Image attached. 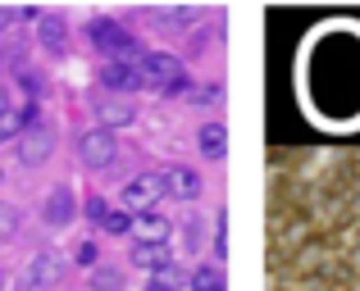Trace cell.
<instances>
[{
    "label": "cell",
    "mask_w": 360,
    "mask_h": 291,
    "mask_svg": "<svg viewBox=\"0 0 360 291\" xmlns=\"http://www.w3.org/2000/svg\"><path fill=\"white\" fill-rule=\"evenodd\" d=\"M41 219H46V228H64V223H73V219H78V196H73V187H69V182H64V187H55V191L46 196Z\"/></svg>",
    "instance_id": "7"
},
{
    "label": "cell",
    "mask_w": 360,
    "mask_h": 291,
    "mask_svg": "<svg viewBox=\"0 0 360 291\" xmlns=\"http://www.w3.org/2000/svg\"><path fill=\"white\" fill-rule=\"evenodd\" d=\"M146 291H178V278H150Z\"/></svg>",
    "instance_id": "23"
},
{
    "label": "cell",
    "mask_w": 360,
    "mask_h": 291,
    "mask_svg": "<svg viewBox=\"0 0 360 291\" xmlns=\"http://www.w3.org/2000/svg\"><path fill=\"white\" fill-rule=\"evenodd\" d=\"M160 177H165V196H174V201H196V196H201V173L187 168V164L165 168Z\"/></svg>",
    "instance_id": "9"
},
{
    "label": "cell",
    "mask_w": 360,
    "mask_h": 291,
    "mask_svg": "<svg viewBox=\"0 0 360 291\" xmlns=\"http://www.w3.org/2000/svg\"><path fill=\"white\" fill-rule=\"evenodd\" d=\"M32 123H41V119H37V105L9 109V114L0 119V142H18V137H23V133H27Z\"/></svg>",
    "instance_id": "14"
},
{
    "label": "cell",
    "mask_w": 360,
    "mask_h": 291,
    "mask_svg": "<svg viewBox=\"0 0 360 291\" xmlns=\"http://www.w3.org/2000/svg\"><path fill=\"white\" fill-rule=\"evenodd\" d=\"M73 259L87 264V269H96V241H78V246H73Z\"/></svg>",
    "instance_id": "20"
},
{
    "label": "cell",
    "mask_w": 360,
    "mask_h": 291,
    "mask_svg": "<svg viewBox=\"0 0 360 291\" xmlns=\"http://www.w3.org/2000/svg\"><path fill=\"white\" fill-rule=\"evenodd\" d=\"M214 255H219V259L229 255V223H224V219L214 223Z\"/></svg>",
    "instance_id": "22"
},
{
    "label": "cell",
    "mask_w": 360,
    "mask_h": 291,
    "mask_svg": "<svg viewBox=\"0 0 360 291\" xmlns=\"http://www.w3.org/2000/svg\"><path fill=\"white\" fill-rule=\"evenodd\" d=\"M91 46L110 60H137V36L128 27H119L115 18H96L91 23Z\"/></svg>",
    "instance_id": "2"
},
{
    "label": "cell",
    "mask_w": 360,
    "mask_h": 291,
    "mask_svg": "<svg viewBox=\"0 0 360 291\" xmlns=\"http://www.w3.org/2000/svg\"><path fill=\"white\" fill-rule=\"evenodd\" d=\"M132 237H137V246H169L174 223L160 219L155 210H150V214H137V219H132Z\"/></svg>",
    "instance_id": "10"
},
{
    "label": "cell",
    "mask_w": 360,
    "mask_h": 291,
    "mask_svg": "<svg viewBox=\"0 0 360 291\" xmlns=\"http://www.w3.org/2000/svg\"><path fill=\"white\" fill-rule=\"evenodd\" d=\"M55 146H60V133H55L51 123H32L23 137H18L14 150H18V164L23 168H41L46 159L55 155Z\"/></svg>",
    "instance_id": "4"
},
{
    "label": "cell",
    "mask_w": 360,
    "mask_h": 291,
    "mask_svg": "<svg viewBox=\"0 0 360 291\" xmlns=\"http://www.w3.org/2000/svg\"><path fill=\"white\" fill-rule=\"evenodd\" d=\"M192 291H229V283H224V269H192Z\"/></svg>",
    "instance_id": "17"
},
{
    "label": "cell",
    "mask_w": 360,
    "mask_h": 291,
    "mask_svg": "<svg viewBox=\"0 0 360 291\" xmlns=\"http://www.w3.org/2000/svg\"><path fill=\"white\" fill-rule=\"evenodd\" d=\"M165 201V177L160 173H137L132 182H123V210L128 214H150Z\"/></svg>",
    "instance_id": "6"
},
{
    "label": "cell",
    "mask_w": 360,
    "mask_h": 291,
    "mask_svg": "<svg viewBox=\"0 0 360 291\" xmlns=\"http://www.w3.org/2000/svg\"><path fill=\"white\" fill-rule=\"evenodd\" d=\"M101 228H105L110 237H128V232H132V214H128V210H110Z\"/></svg>",
    "instance_id": "19"
},
{
    "label": "cell",
    "mask_w": 360,
    "mask_h": 291,
    "mask_svg": "<svg viewBox=\"0 0 360 291\" xmlns=\"http://www.w3.org/2000/svg\"><path fill=\"white\" fill-rule=\"evenodd\" d=\"M123 269L119 264H96L91 269V291H123Z\"/></svg>",
    "instance_id": "16"
},
{
    "label": "cell",
    "mask_w": 360,
    "mask_h": 291,
    "mask_svg": "<svg viewBox=\"0 0 360 291\" xmlns=\"http://www.w3.org/2000/svg\"><path fill=\"white\" fill-rule=\"evenodd\" d=\"M37 36H41V46L51 55H64V50H69V27H64L60 14H41V18H37Z\"/></svg>",
    "instance_id": "12"
},
{
    "label": "cell",
    "mask_w": 360,
    "mask_h": 291,
    "mask_svg": "<svg viewBox=\"0 0 360 291\" xmlns=\"http://www.w3.org/2000/svg\"><path fill=\"white\" fill-rule=\"evenodd\" d=\"M137 269H146V273H155V278H178V264H174V255H169V246H137Z\"/></svg>",
    "instance_id": "11"
},
{
    "label": "cell",
    "mask_w": 360,
    "mask_h": 291,
    "mask_svg": "<svg viewBox=\"0 0 360 291\" xmlns=\"http://www.w3.org/2000/svg\"><path fill=\"white\" fill-rule=\"evenodd\" d=\"M5 23H9V18H5V9H0V27H5Z\"/></svg>",
    "instance_id": "26"
},
{
    "label": "cell",
    "mask_w": 360,
    "mask_h": 291,
    "mask_svg": "<svg viewBox=\"0 0 360 291\" xmlns=\"http://www.w3.org/2000/svg\"><path fill=\"white\" fill-rule=\"evenodd\" d=\"M115 159H119L115 133H105V128H87V133L78 137V164H82V168L101 173V168H110Z\"/></svg>",
    "instance_id": "3"
},
{
    "label": "cell",
    "mask_w": 360,
    "mask_h": 291,
    "mask_svg": "<svg viewBox=\"0 0 360 291\" xmlns=\"http://www.w3.org/2000/svg\"><path fill=\"white\" fill-rule=\"evenodd\" d=\"M141 78H146V91H165V96H174V91H183V60L169 50H155V55H141Z\"/></svg>",
    "instance_id": "1"
},
{
    "label": "cell",
    "mask_w": 360,
    "mask_h": 291,
    "mask_svg": "<svg viewBox=\"0 0 360 291\" xmlns=\"http://www.w3.org/2000/svg\"><path fill=\"white\" fill-rule=\"evenodd\" d=\"M5 64H9V41L0 36V69H5Z\"/></svg>",
    "instance_id": "24"
},
{
    "label": "cell",
    "mask_w": 360,
    "mask_h": 291,
    "mask_svg": "<svg viewBox=\"0 0 360 291\" xmlns=\"http://www.w3.org/2000/svg\"><path fill=\"white\" fill-rule=\"evenodd\" d=\"M64 278V259L51 255V250H41V255L27 259V269L18 273V291H55Z\"/></svg>",
    "instance_id": "5"
},
{
    "label": "cell",
    "mask_w": 360,
    "mask_h": 291,
    "mask_svg": "<svg viewBox=\"0 0 360 291\" xmlns=\"http://www.w3.org/2000/svg\"><path fill=\"white\" fill-rule=\"evenodd\" d=\"M105 214H110V205L101 201V196H91V201H87V219H91V223L101 228V223H105Z\"/></svg>",
    "instance_id": "21"
},
{
    "label": "cell",
    "mask_w": 360,
    "mask_h": 291,
    "mask_svg": "<svg viewBox=\"0 0 360 291\" xmlns=\"http://www.w3.org/2000/svg\"><path fill=\"white\" fill-rule=\"evenodd\" d=\"M96 114H101V128H105V133H110V128H128V123H137V109H132L128 100H105Z\"/></svg>",
    "instance_id": "15"
},
{
    "label": "cell",
    "mask_w": 360,
    "mask_h": 291,
    "mask_svg": "<svg viewBox=\"0 0 360 291\" xmlns=\"http://www.w3.org/2000/svg\"><path fill=\"white\" fill-rule=\"evenodd\" d=\"M5 114H9V91L0 87V119H5Z\"/></svg>",
    "instance_id": "25"
},
{
    "label": "cell",
    "mask_w": 360,
    "mask_h": 291,
    "mask_svg": "<svg viewBox=\"0 0 360 291\" xmlns=\"http://www.w3.org/2000/svg\"><path fill=\"white\" fill-rule=\"evenodd\" d=\"M18 228H23V214H18V205H9V201H0V241H9V237H18Z\"/></svg>",
    "instance_id": "18"
},
{
    "label": "cell",
    "mask_w": 360,
    "mask_h": 291,
    "mask_svg": "<svg viewBox=\"0 0 360 291\" xmlns=\"http://www.w3.org/2000/svg\"><path fill=\"white\" fill-rule=\"evenodd\" d=\"M196 150H201L205 159H224V155H229V128H224V123H201V133H196Z\"/></svg>",
    "instance_id": "13"
},
{
    "label": "cell",
    "mask_w": 360,
    "mask_h": 291,
    "mask_svg": "<svg viewBox=\"0 0 360 291\" xmlns=\"http://www.w3.org/2000/svg\"><path fill=\"white\" fill-rule=\"evenodd\" d=\"M101 87L110 91H141L146 78H141V60H115L101 69Z\"/></svg>",
    "instance_id": "8"
}]
</instances>
